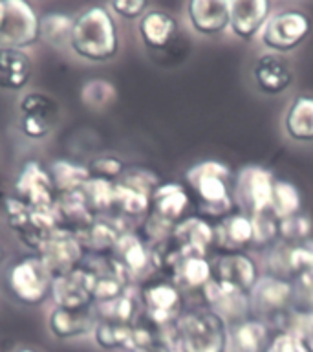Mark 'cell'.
I'll list each match as a JSON object with an SVG mask.
<instances>
[{"label":"cell","instance_id":"obj_1","mask_svg":"<svg viewBox=\"0 0 313 352\" xmlns=\"http://www.w3.org/2000/svg\"><path fill=\"white\" fill-rule=\"evenodd\" d=\"M71 52L90 63H106L119 54V30L106 6H90L76 15Z\"/></svg>","mask_w":313,"mask_h":352},{"label":"cell","instance_id":"obj_2","mask_svg":"<svg viewBox=\"0 0 313 352\" xmlns=\"http://www.w3.org/2000/svg\"><path fill=\"white\" fill-rule=\"evenodd\" d=\"M185 182L196 200L198 214L203 219L222 220L233 213L235 198L231 186V169L220 160H203L191 165Z\"/></svg>","mask_w":313,"mask_h":352},{"label":"cell","instance_id":"obj_3","mask_svg":"<svg viewBox=\"0 0 313 352\" xmlns=\"http://www.w3.org/2000/svg\"><path fill=\"white\" fill-rule=\"evenodd\" d=\"M227 323L211 308L192 307L180 314L172 324L176 352H225Z\"/></svg>","mask_w":313,"mask_h":352},{"label":"cell","instance_id":"obj_4","mask_svg":"<svg viewBox=\"0 0 313 352\" xmlns=\"http://www.w3.org/2000/svg\"><path fill=\"white\" fill-rule=\"evenodd\" d=\"M249 301L255 318L262 319L269 329L277 327L282 332L297 308L295 285L286 277L264 274L249 292Z\"/></svg>","mask_w":313,"mask_h":352},{"label":"cell","instance_id":"obj_5","mask_svg":"<svg viewBox=\"0 0 313 352\" xmlns=\"http://www.w3.org/2000/svg\"><path fill=\"white\" fill-rule=\"evenodd\" d=\"M11 296L26 307H37L51 294L54 277L37 253L19 258L8 272Z\"/></svg>","mask_w":313,"mask_h":352},{"label":"cell","instance_id":"obj_6","mask_svg":"<svg viewBox=\"0 0 313 352\" xmlns=\"http://www.w3.org/2000/svg\"><path fill=\"white\" fill-rule=\"evenodd\" d=\"M312 33V19L302 10H280L269 16L260 44L266 52L286 55L304 44Z\"/></svg>","mask_w":313,"mask_h":352},{"label":"cell","instance_id":"obj_7","mask_svg":"<svg viewBox=\"0 0 313 352\" xmlns=\"http://www.w3.org/2000/svg\"><path fill=\"white\" fill-rule=\"evenodd\" d=\"M137 297L145 319L158 329L170 330L183 312V292L169 277L148 280Z\"/></svg>","mask_w":313,"mask_h":352},{"label":"cell","instance_id":"obj_8","mask_svg":"<svg viewBox=\"0 0 313 352\" xmlns=\"http://www.w3.org/2000/svg\"><path fill=\"white\" fill-rule=\"evenodd\" d=\"M15 195L21 202H24L33 211L55 213L59 202V191L49 175L48 167H44L38 160H27L22 165L13 184Z\"/></svg>","mask_w":313,"mask_h":352},{"label":"cell","instance_id":"obj_9","mask_svg":"<svg viewBox=\"0 0 313 352\" xmlns=\"http://www.w3.org/2000/svg\"><path fill=\"white\" fill-rule=\"evenodd\" d=\"M275 176L271 170L260 165H247L233 182V198L242 213L260 214L269 211L271 197H273Z\"/></svg>","mask_w":313,"mask_h":352},{"label":"cell","instance_id":"obj_10","mask_svg":"<svg viewBox=\"0 0 313 352\" xmlns=\"http://www.w3.org/2000/svg\"><path fill=\"white\" fill-rule=\"evenodd\" d=\"M40 41V15L24 0H4V22L0 28L2 48L26 50Z\"/></svg>","mask_w":313,"mask_h":352},{"label":"cell","instance_id":"obj_11","mask_svg":"<svg viewBox=\"0 0 313 352\" xmlns=\"http://www.w3.org/2000/svg\"><path fill=\"white\" fill-rule=\"evenodd\" d=\"M37 255L43 258L54 279L81 268L84 261V246L76 233L57 228L38 246Z\"/></svg>","mask_w":313,"mask_h":352},{"label":"cell","instance_id":"obj_12","mask_svg":"<svg viewBox=\"0 0 313 352\" xmlns=\"http://www.w3.org/2000/svg\"><path fill=\"white\" fill-rule=\"evenodd\" d=\"M21 131L27 140H44L59 123L60 107L51 96L43 92H27L19 103Z\"/></svg>","mask_w":313,"mask_h":352},{"label":"cell","instance_id":"obj_13","mask_svg":"<svg viewBox=\"0 0 313 352\" xmlns=\"http://www.w3.org/2000/svg\"><path fill=\"white\" fill-rule=\"evenodd\" d=\"M202 299L203 305L218 314L227 327L253 316L249 294L214 279H211V283L203 288Z\"/></svg>","mask_w":313,"mask_h":352},{"label":"cell","instance_id":"obj_14","mask_svg":"<svg viewBox=\"0 0 313 352\" xmlns=\"http://www.w3.org/2000/svg\"><path fill=\"white\" fill-rule=\"evenodd\" d=\"M213 279L229 285L238 290L249 292L260 279V272L255 258L249 253H220L211 261Z\"/></svg>","mask_w":313,"mask_h":352},{"label":"cell","instance_id":"obj_15","mask_svg":"<svg viewBox=\"0 0 313 352\" xmlns=\"http://www.w3.org/2000/svg\"><path fill=\"white\" fill-rule=\"evenodd\" d=\"M271 8L268 0H229V32L240 41L258 38L273 15Z\"/></svg>","mask_w":313,"mask_h":352},{"label":"cell","instance_id":"obj_16","mask_svg":"<svg viewBox=\"0 0 313 352\" xmlns=\"http://www.w3.org/2000/svg\"><path fill=\"white\" fill-rule=\"evenodd\" d=\"M189 206H191V195L185 187L178 182H161L150 197L148 214L174 228L187 217L185 213Z\"/></svg>","mask_w":313,"mask_h":352},{"label":"cell","instance_id":"obj_17","mask_svg":"<svg viewBox=\"0 0 313 352\" xmlns=\"http://www.w3.org/2000/svg\"><path fill=\"white\" fill-rule=\"evenodd\" d=\"M253 82L262 94L279 96L293 82V70L286 55L266 52L253 65Z\"/></svg>","mask_w":313,"mask_h":352},{"label":"cell","instance_id":"obj_18","mask_svg":"<svg viewBox=\"0 0 313 352\" xmlns=\"http://www.w3.org/2000/svg\"><path fill=\"white\" fill-rule=\"evenodd\" d=\"M253 241V219L242 211H233L214 224V248L222 253H247Z\"/></svg>","mask_w":313,"mask_h":352},{"label":"cell","instance_id":"obj_19","mask_svg":"<svg viewBox=\"0 0 313 352\" xmlns=\"http://www.w3.org/2000/svg\"><path fill=\"white\" fill-rule=\"evenodd\" d=\"M187 21L200 35L214 37L229 30V0H191Z\"/></svg>","mask_w":313,"mask_h":352},{"label":"cell","instance_id":"obj_20","mask_svg":"<svg viewBox=\"0 0 313 352\" xmlns=\"http://www.w3.org/2000/svg\"><path fill=\"white\" fill-rule=\"evenodd\" d=\"M95 324H97V314L93 307H55L48 316V329L57 340H76L86 334H93Z\"/></svg>","mask_w":313,"mask_h":352},{"label":"cell","instance_id":"obj_21","mask_svg":"<svg viewBox=\"0 0 313 352\" xmlns=\"http://www.w3.org/2000/svg\"><path fill=\"white\" fill-rule=\"evenodd\" d=\"M115 263L119 264L121 270L125 272L128 279H136L147 274L152 268V253L150 246L143 236L132 231H125L115 244L114 253L110 255Z\"/></svg>","mask_w":313,"mask_h":352},{"label":"cell","instance_id":"obj_22","mask_svg":"<svg viewBox=\"0 0 313 352\" xmlns=\"http://www.w3.org/2000/svg\"><path fill=\"white\" fill-rule=\"evenodd\" d=\"M172 241L185 253L207 257L214 246V224L200 214H189L174 226Z\"/></svg>","mask_w":313,"mask_h":352},{"label":"cell","instance_id":"obj_23","mask_svg":"<svg viewBox=\"0 0 313 352\" xmlns=\"http://www.w3.org/2000/svg\"><path fill=\"white\" fill-rule=\"evenodd\" d=\"M51 297L55 307L65 308H88L93 307L92 292H90V275L86 268L73 270L70 274L54 279Z\"/></svg>","mask_w":313,"mask_h":352},{"label":"cell","instance_id":"obj_24","mask_svg":"<svg viewBox=\"0 0 313 352\" xmlns=\"http://www.w3.org/2000/svg\"><path fill=\"white\" fill-rule=\"evenodd\" d=\"M269 327L262 319L251 318L229 324L225 352H266L269 345Z\"/></svg>","mask_w":313,"mask_h":352},{"label":"cell","instance_id":"obj_25","mask_svg":"<svg viewBox=\"0 0 313 352\" xmlns=\"http://www.w3.org/2000/svg\"><path fill=\"white\" fill-rule=\"evenodd\" d=\"M178 21L169 11L148 10L139 19L137 33L148 50H165L178 35Z\"/></svg>","mask_w":313,"mask_h":352},{"label":"cell","instance_id":"obj_26","mask_svg":"<svg viewBox=\"0 0 313 352\" xmlns=\"http://www.w3.org/2000/svg\"><path fill=\"white\" fill-rule=\"evenodd\" d=\"M169 279L181 292H200L202 294L203 288L213 279L211 261L202 255L183 253L174 264V268L170 270Z\"/></svg>","mask_w":313,"mask_h":352},{"label":"cell","instance_id":"obj_27","mask_svg":"<svg viewBox=\"0 0 313 352\" xmlns=\"http://www.w3.org/2000/svg\"><path fill=\"white\" fill-rule=\"evenodd\" d=\"M33 63L26 50L0 46V90L21 92L32 81Z\"/></svg>","mask_w":313,"mask_h":352},{"label":"cell","instance_id":"obj_28","mask_svg":"<svg viewBox=\"0 0 313 352\" xmlns=\"http://www.w3.org/2000/svg\"><path fill=\"white\" fill-rule=\"evenodd\" d=\"M286 136L297 143H313V96L302 94L291 99L284 112Z\"/></svg>","mask_w":313,"mask_h":352},{"label":"cell","instance_id":"obj_29","mask_svg":"<svg viewBox=\"0 0 313 352\" xmlns=\"http://www.w3.org/2000/svg\"><path fill=\"white\" fill-rule=\"evenodd\" d=\"M125 233L119 222L106 219H95L90 228L79 233V241L84 250L95 253V257H110L114 253V248L119 241V236Z\"/></svg>","mask_w":313,"mask_h":352},{"label":"cell","instance_id":"obj_30","mask_svg":"<svg viewBox=\"0 0 313 352\" xmlns=\"http://www.w3.org/2000/svg\"><path fill=\"white\" fill-rule=\"evenodd\" d=\"M48 170L54 178V184L59 195H71V192L81 191L84 184L92 178L88 165L77 164V162L66 158L51 162Z\"/></svg>","mask_w":313,"mask_h":352},{"label":"cell","instance_id":"obj_31","mask_svg":"<svg viewBox=\"0 0 313 352\" xmlns=\"http://www.w3.org/2000/svg\"><path fill=\"white\" fill-rule=\"evenodd\" d=\"M76 16L65 11H49L40 15V41L51 48H70L71 32H73Z\"/></svg>","mask_w":313,"mask_h":352},{"label":"cell","instance_id":"obj_32","mask_svg":"<svg viewBox=\"0 0 313 352\" xmlns=\"http://www.w3.org/2000/svg\"><path fill=\"white\" fill-rule=\"evenodd\" d=\"M92 336L97 346L104 351L123 349L130 352L134 349V323H115V321L97 319Z\"/></svg>","mask_w":313,"mask_h":352},{"label":"cell","instance_id":"obj_33","mask_svg":"<svg viewBox=\"0 0 313 352\" xmlns=\"http://www.w3.org/2000/svg\"><path fill=\"white\" fill-rule=\"evenodd\" d=\"M114 209L125 219H141L150 211V195L117 180L114 186Z\"/></svg>","mask_w":313,"mask_h":352},{"label":"cell","instance_id":"obj_34","mask_svg":"<svg viewBox=\"0 0 313 352\" xmlns=\"http://www.w3.org/2000/svg\"><path fill=\"white\" fill-rule=\"evenodd\" d=\"M139 297H136L130 292H125L117 299H112L108 302H101L93 307L97 319L103 321H115V323H134L139 316Z\"/></svg>","mask_w":313,"mask_h":352},{"label":"cell","instance_id":"obj_35","mask_svg":"<svg viewBox=\"0 0 313 352\" xmlns=\"http://www.w3.org/2000/svg\"><path fill=\"white\" fill-rule=\"evenodd\" d=\"M302 208V197L301 191L297 189L295 184L288 180H275L273 186V197H271V214L277 219H288L293 214L301 213Z\"/></svg>","mask_w":313,"mask_h":352},{"label":"cell","instance_id":"obj_36","mask_svg":"<svg viewBox=\"0 0 313 352\" xmlns=\"http://www.w3.org/2000/svg\"><path fill=\"white\" fill-rule=\"evenodd\" d=\"M81 101L86 109L101 112L117 101V88L106 79H90L82 85Z\"/></svg>","mask_w":313,"mask_h":352},{"label":"cell","instance_id":"obj_37","mask_svg":"<svg viewBox=\"0 0 313 352\" xmlns=\"http://www.w3.org/2000/svg\"><path fill=\"white\" fill-rule=\"evenodd\" d=\"M114 186L115 182L93 178V176L84 184L81 192L93 214L106 213L110 209H114Z\"/></svg>","mask_w":313,"mask_h":352},{"label":"cell","instance_id":"obj_38","mask_svg":"<svg viewBox=\"0 0 313 352\" xmlns=\"http://www.w3.org/2000/svg\"><path fill=\"white\" fill-rule=\"evenodd\" d=\"M313 233V222L308 214H293L279 220V241L284 244H301L310 241Z\"/></svg>","mask_w":313,"mask_h":352},{"label":"cell","instance_id":"obj_39","mask_svg":"<svg viewBox=\"0 0 313 352\" xmlns=\"http://www.w3.org/2000/svg\"><path fill=\"white\" fill-rule=\"evenodd\" d=\"M253 248L258 250H269L279 242V219L271 214V211L266 213L253 214Z\"/></svg>","mask_w":313,"mask_h":352},{"label":"cell","instance_id":"obj_40","mask_svg":"<svg viewBox=\"0 0 313 352\" xmlns=\"http://www.w3.org/2000/svg\"><path fill=\"white\" fill-rule=\"evenodd\" d=\"M90 175L93 178H103L108 182H117L121 176L125 175L126 165L125 162L117 156H97L88 164Z\"/></svg>","mask_w":313,"mask_h":352},{"label":"cell","instance_id":"obj_41","mask_svg":"<svg viewBox=\"0 0 313 352\" xmlns=\"http://www.w3.org/2000/svg\"><path fill=\"white\" fill-rule=\"evenodd\" d=\"M266 352H313L304 336L295 332H277L269 340Z\"/></svg>","mask_w":313,"mask_h":352},{"label":"cell","instance_id":"obj_42","mask_svg":"<svg viewBox=\"0 0 313 352\" xmlns=\"http://www.w3.org/2000/svg\"><path fill=\"white\" fill-rule=\"evenodd\" d=\"M148 6L147 0H115L110 2L108 10L125 21H136L147 13Z\"/></svg>","mask_w":313,"mask_h":352},{"label":"cell","instance_id":"obj_43","mask_svg":"<svg viewBox=\"0 0 313 352\" xmlns=\"http://www.w3.org/2000/svg\"><path fill=\"white\" fill-rule=\"evenodd\" d=\"M291 280L297 290V305L302 301L306 302L308 307H313V268L304 270Z\"/></svg>","mask_w":313,"mask_h":352},{"label":"cell","instance_id":"obj_44","mask_svg":"<svg viewBox=\"0 0 313 352\" xmlns=\"http://www.w3.org/2000/svg\"><path fill=\"white\" fill-rule=\"evenodd\" d=\"M130 352H176V349L172 340H161L152 343V345L137 346V349H134V351Z\"/></svg>","mask_w":313,"mask_h":352},{"label":"cell","instance_id":"obj_45","mask_svg":"<svg viewBox=\"0 0 313 352\" xmlns=\"http://www.w3.org/2000/svg\"><path fill=\"white\" fill-rule=\"evenodd\" d=\"M304 338H306L308 341V345L312 346V351H313V312L312 316H310V319H308V324H306V330H304Z\"/></svg>","mask_w":313,"mask_h":352},{"label":"cell","instance_id":"obj_46","mask_svg":"<svg viewBox=\"0 0 313 352\" xmlns=\"http://www.w3.org/2000/svg\"><path fill=\"white\" fill-rule=\"evenodd\" d=\"M2 22H4V0H0V28H2Z\"/></svg>","mask_w":313,"mask_h":352},{"label":"cell","instance_id":"obj_47","mask_svg":"<svg viewBox=\"0 0 313 352\" xmlns=\"http://www.w3.org/2000/svg\"><path fill=\"white\" fill-rule=\"evenodd\" d=\"M15 352H38V351H35V349H19V351Z\"/></svg>","mask_w":313,"mask_h":352},{"label":"cell","instance_id":"obj_48","mask_svg":"<svg viewBox=\"0 0 313 352\" xmlns=\"http://www.w3.org/2000/svg\"><path fill=\"white\" fill-rule=\"evenodd\" d=\"M2 258H4V248L0 244V263H2Z\"/></svg>","mask_w":313,"mask_h":352}]
</instances>
